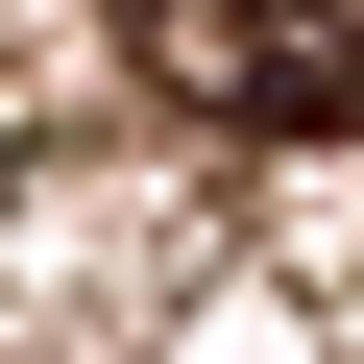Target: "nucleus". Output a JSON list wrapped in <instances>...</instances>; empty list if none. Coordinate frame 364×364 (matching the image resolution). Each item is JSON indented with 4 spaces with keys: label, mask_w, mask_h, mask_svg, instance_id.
I'll return each instance as SVG.
<instances>
[{
    "label": "nucleus",
    "mask_w": 364,
    "mask_h": 364,
    "mask_svg": "<svg viewBox=\"0 0 364 364\" xmlns=\"http://www.w3.org/2000/svg\"><path fill=\"white\" fill-rule=\"evenodd\" d=\"M122 49L170 122L243 146H364V0H122Z\"/></svg>",
    "instance_id": "1"
}]
</instances>
